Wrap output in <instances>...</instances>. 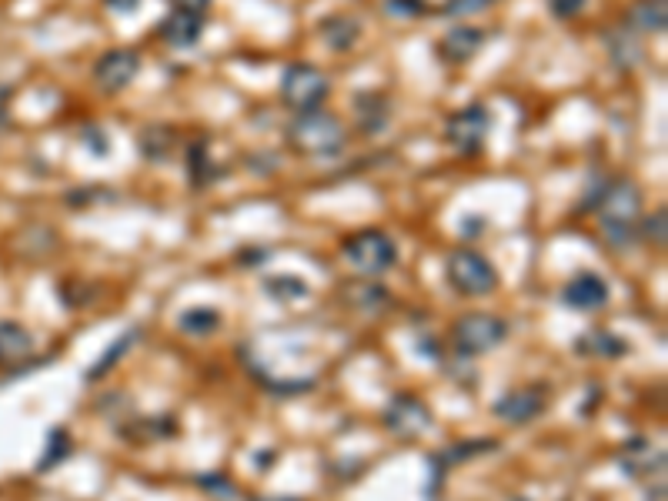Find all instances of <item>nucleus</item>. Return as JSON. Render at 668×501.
<instances>
[{
    "label": "nucleus",
    "instance_id": "obj_24",
    "mask_svg": "<svg viewBox=\"0 0 668 501\" xmlns=\"http://www.w3.org/2000/svg\"><path fill=\"white\" fill-rule=\"evenodd\" d=\"M171 144H174V134L167 131V127H164V134H161V127H147L141 134V154L151 157V161H164V157L171 154Z\"/></svg>",
    "mask_w": 668,
    "mask_h": 501
},
{
    "label": "nucleus",
    "instance_id": "obj_7",
    "mask_svg": "<svg viewBox=\"0 0 668 501\" xmlns=\"http://www.w3.org/2000/svg\"><path fill=\"white\" fill-rule=\"evenodd\" d=\"M137 71H141V54L131 51V47H111L107 54L97 57L94 81H97L101 91L117 94V91H124V87L134 81Z\"/></svg>",
    "mask_w": 668,
    "mask_h": 501
},
{
    "label": "nucleus",
    "instance_id": "obj_12",
    "mask_svg": "<svg viewBox=\"0 0 668 501\" xmlns=\"http://www.w3.org/2000/svg\"><path fill=\"white\" fill-rule=\"evenodd\" d=\"M562 298L568 308H575V311H598L608 304V284L598 278V274L582 271L565 284Z\"/></svg>",
    "mask_w": 668,
    "mask_h": 501
},
{
    "label": "nucleus",
    "instance_id": "obj_31",
    "mask_svg": "<svg viewBox=\"0 0 668 501\" xmlns=\"http://www.w3.org/2000/svg\"><path fill=\"white\" fill-rule=\"evenodd\" d=\"M178 11H188V14H204V7L211 4V0H171Z\"/></svg>",
    "mask_w": 668,
    "mask_h": 501
},
{
    "label": "nucleus",
    "instance_id": "obj_26",
    "mask_svg": "<svg viewBox=\"0 0 668 501\" xmlns=\"http://www.w3.org/2000/svg\"><path fill=\"white\" fill-rule=\"evenodd\" d=\"M268 294H274V298H281V301H288V298H304L308 294V284L304 281H298L294 274H281V278H268Z\"/></svg>",
    "mask_w": 668,
    "mask_h": 501
},
{
    "label": "nucleus",
    "instance_id": "obj_5",
    "mask_svg": "<svg viewBox=\"0 0 668 501\" xmlns=\"http://www.w3.org/2000/svg\"><path fill=\"white\" fill-rule=\"evenodd\" d=\"M341 254L355 271L361 274H381L388 268H395L398 261V248L388 234L381 231H358L341 244Z\"/></svg>",
    "mask_w": 668,
    "mask_h": 501
},
{
    "label": "nucleus",
    "instance_id": "obj_16",
    "mask_svg": "<svg viewBox=\"0 0 668 501\" xmlns=\"http://www.w3.org/2000/svg\"><path fill=\"white\" fill-rule=\"evenodd\" d=\"M34 351L31 331H24L14 321H0V365H17Z\"/></svg>",
    "mask_w": 668,
    "mask_h": 501
},
{
    "label": "nucleus",
    "instance_id": "obj_27",
    "mask_svg": "<svg viewBox=\"0 0 668 501\" xmlns=\"http://www.w3.org/2000/svg\"><path fill=\"white\" fill-rule=\"evenodd\" d=\"M385 11L395 17H421L425 14V0H385Z\"/></svg>",
    "mask_w": 668,
    "mask_h": 501
},
{
    "label": "nucleus",
    "instance_id": "obj_21",
    "mask_svg": "<svg viewBox=\"0 0 668 501\" xmlns=\"http://www.w3.org/2000/svg\"><path fill=\"white\" fill-rule=\"evenodd\" d=\"M134 341H137V328H131V331H127V334H124V338H117V341H114V345H111V348H107V351H104V355H101V361H97V365H94L91 371H87V378H91V381H97V378H104V375H107V371H111V368L117 365V361H121V358L127 355V348H131V345H134Z\"/></svg>",
    "mask_w": 668,
    "mask_h": 501
},
{
    "label": "nucleus",
    "instance_id": "obj_8",
    "mask_svg": "<svg viewBox=\"0 0 668 501\" xmlns=\"http://www.w3.org/2000/svg\"><path fill=\"white\" fill-rule=\"evenodd\" d=\"M385 428L395 431L401 438H415L421 431L431 428V411L421 398L415 395H395L385 408Z\"/></svg>",
    "mask_w": 668,
    "mask_h": 501
},
{
    "label": "nucleus",
    "instance_id": "obj_2",
    "mask_svg": "<svg viewBox=\"0 0 668 501\" xmlns=\"http://www.w3.org/2000/svg\"><path fill=\"white\" fill-rule=\"evenodd\" d=\"M288 144L298 154H308V157H334L345 151L348 131L334 114L304 111L301 117H294V124L288 127Z\"/></svg>",
    "mask_w": 668,
    "mask_h": 501
},
{
    "label": "nucleus",
    "instance_id": "obj_3",
    "mask_svg": "<svg viewBox=\"0 0 668 501\" xmlns=\"http://www.w3.org/2000/svg\"><path fill=\"white\" fill-rule=\"evenodd\" d=\"M448 284L465 298H481L498 288V271L478 251H451L445 261Z\"/></svg>",
    "mask_w": 668,
    "mask_h": 501
},
{
    "label": "nucleus",
    "instance_id": "obj_30",
    "mask_svg": "<svg viewBox=\"0 0 668 501\" xmlns=\"http://www.w3.org/2000/svg\"><path fill=\"white\" fill-rule=\"evenodd\" d=\"M488 0H448V14H478L485 11Z\"/></svg>",
    "mask_w": 668,
    "mask_h": 501
},
{
    "label": "nucleus",
    "instance_id": "obj_11",
    "mask_svg": "<svg viewBox=\"0 0 668 501\" xmlns=\"http://www.w3.org/2000/svg\"><path fill=\"white\" fill-rule=\"evenodd\" d=\"M622 471L628 478H662L665 471V451L655 448L648 438H632L628 445L622 448Z\"/></svg>",
    "mask_w": 668,
    "mask_h": 501
},
{
    "label": "nucleus",
    "instance_id": "obj_20",
    "mask_svg": "<svg viewBox=\"0 0 668 501\" xmlns=\"http://www.w3.org/2000/svg\"><path fill=\"white\" fill-rule=\"evenodd\" d=\"M355 107H358V121L365 131H381V127L388 124V101L381 94H361Z\"/></svg>",
    "mask_w": 668,
    "mask_h": 501
},
{
    "label": "nucleus",
    "instance_id": "obj_10",
    "mask_svg": "<svg viewBox=\"0 0 668 501\" xmlns=\"http://www.w3.org/2000/svg\"><path fill=\"white\" fill-rule=\"evenodd\" d=\"M448 141L458 147V151H478L481 141L488 134V111L481 104H468L461 107L458 114H451V121L445 127Z\"/></svg>",
    "mask_w": 668,
    "mask_h": 501
},
{
    "label": "nucleus",
    "instance_id": "obj_17",
    "mask_svg": "<svg viewBox=\"0 0 668 501\" xmlns=\"http://www.w3.org/2000/svg\"><path fill=\"white\" fill-rule=\"evenodd\" d=\"M575 351H578V355H585V358H618V355H625L628 345L612 331L592 328V331H585L582 338L575 341Z\"/></svg>",
    "mask_w": 668,
    "mask_h": 501
},
{
    "label": "nucleus",
    "instance_id": "obj_29",
    "mask_svg": "<svg viewBox=\"0 0 668 501\" xmlns=\"http://www.w3.org/2000/svg\"><path fill=\"white\" fill-rule=\"evenodd\" d=\"M645 234H648V241H655L658 248H665V211H658L655 218H648Z\"/></svg>",
    "mask_w": 668,
    "mask_h": 501
},
{
    "label": "nucleus",
    "instance_id": "obj_32",
    "mask_svg": "<svg viewBox=\"0 0 668 501\" xmlns=\"http://www.w3.org/2000/svg\"><path fill=\"white\" fill-rule=\"evenodd\" d=\"M254 501H298V498H254Z\"/></svg>",
    "mask_w": 668,
    "mask_h": 501
},
{
    "label": "nucleus",
    "instance_id": "obj_15",
    "mask_svg": "<svg viewBox=\"0 0 668 501\" xmlns=\"http://www.w3.org/2000/svg\"><path fill=\"white\" fill-rule=\"evenodd\" d=\"M341 294H345V304H351L355 311H365V314H378V311L391 308V294L381 288V284H371L365 278L348 281Z\"/></svg>",
    "mask_w": 668,
    "mask_h": 501
},
{
    "label": "nucleus",
    "instance_id": "obj_22",
    "mask_svg": "<svg viewBox=\"0 0 668 501\" xmlns=\"http://www.w3.org/2000/svg\"><path fill=\"white\" fill-rule=\"evenodd\" d=\"M188 167H191V178H194V184H211L214 178H221V171L214 167L211 161H208V144L204 141H198V144H191V151H188Z\"/></svg>",
    "mask_w": 668,
    "mask_h": 501
},
{
    "label": "nucleus",
    "instance_id": "obj_14",
    "mask_svg": "<svg viewBox=\"0 0 668 501\" xmlns=\"http://www.w3.org/2000/svg\"><path fill=\"white\" fill-rule=\"evenodd\" d=\"M481 44H485V34L478 31V27H455V31H448L441 37L438 44V57L448 64H468L471 57L481 51Z\"/></svg>",
    "mask_w": 668,
    "mask_h": 501
},
{
    "label": "nucleus",
    "instance_id": "obj_18",
    "mask_svg": "<svg viewBox=\"0 0 668 501\" xmlns=\"http://www.w3.org/2000/svg\"><path fill=\"white\" fill-rule=\"evenodd\" d=\"M628 24L645 34H662L665 31V0H635V4L628 7Z\"/></svg>",
    "mask_w": 668,
    "mask_h": 501
},
{
    "label": "nucleus",
    "instance_id": "obj_23",
    "mask_svg": "<svg viewBox=\"0 0 668 501\" xmlns=\"http://www.w3.org/2000/svg\"><path fill=\"white\" fill-rule=\"evenodd\" d=\"M67 455H71V435H67L64 428H54V431H51V438H47V451L41 455V461H37V471H51V468H57Z\"/></svg>",
    "mask_w": 668,
    "mask_h": 501
},
{
    "label": "nucleus",
    "instance_id": "obj_1",
    "mask_svg": "<svg viewBox=\"0 0 668 501\" xmlns=\"http://www.w3.org/2000/svg\"><path fill=\"white\" fill-rule=\"evenodd\" d=\"M598 214H602V234L612 248H628L642 214V194L632 181H615L602 198H598Z\"/></svg>",
    "mask_w": 668,
    "mask_h": 501
},
{
    "label": "nucleus",
    "instance_id": "obj_4",
    "mask_svg": "<svg viewBox=\"0 0 668 501\" xmlns=\"http://www.w3.org/2000/svg\"><path fill=\"white\" fill-rule=\"evenodd\" d=\"M331 81L324 77L318 67L311 64H288V71L281 77V101L294 107V111H318L328 101Z\"/></svg>",
    "mask_w": 668,
    "mask_h": 501
},
{
    "label": "nucleus",
    "instance_id": "obj_13",
    "mask_svg": "<svg viewBox=\"0 0 668 501\" xmlns=\"http://www.w3.org/2000/svg\"><path fill=\"white\" fill-rule=\"evenodd\" d=\"M204 34V14H188V11H171L161 24L164 44L178 47V51H188L201 41Z\"/></svg>",
    "mask_w": 668,
    "mask_h": 501
},
{
    "label": "nucleus",
    "instance_id": "obj_19",
    "mask_svg": "<svg viewBox=\"0 0 668 501\" xmlns=\"http://www.w3.org/2000/svg\"><path fill=\"white\" fill-rule=\"evenodd\" d=\"M321 31H324V37H328V44L334 47V51H351L361 37V24L355 21V17H328Z\"/></svg>",
    "mask_w": 668,
    "mask_h": 501
},
{
    "label": "nucleus",
    "instance_id": "obj_9",
    "mask_svg": "<svg viewBox=\"0 0 668 501\" xmlns=\"http://www.w3.org/2000/svg\"><path fill=\"white\" fill-rule=\"evenodd\" d=\"M548 405V391L542 385H528V388H515L508 395H501L495 401V415L508 425H528L545 411Z\"/></svg>",
    "mask_w": 668,
    "mask_h": 501
},
{
    "label": "nucleus",
    "instance_id": "obj_28",
    "mask_svg": "<svg viewBox=\"0 0 668 501\" xmlns=\"http://www.w3.org/2000/svg\"><path fill=\"white\" fill-rule=\"evenodd\" d=\"M548 7H552L555 17H562V21H568V17L582 14L585 0H548Z\"/></svg>",
    "mask_w": 668,
    "mask_h": 501
},
{
    "label": "nucleus",
    "instance_id": "obj_25",
    "mask_svg": "<svg viewBox=\"0 0 668 501\" xmlns=\"http://www.w3.org/2000/svg\"><path fill=\"white\" fill-rule=\"evenodd\" d=\"M221 324V314L214 308H191L181 314V331L188 334H211Z\"/></svg>",
    "mask_w": 668,
    "mask_h": 501
},
{
    "label": "nucleus",
    "instance_id": "obj_6",
    "mask_svg": "<svg viewBox=\"0 0 668 501\" xmlns=\"http://www.w3.org/2000/svg\"><path fill=\"white\" fill-rule=\"evenodd\" d=\"M451 334H455L461 355H485L508 338V324L495 314H465V318L455 321Z\"/></svg>",
    "mask_w": 668,
    "mask_h": 501
}]
</instances>
